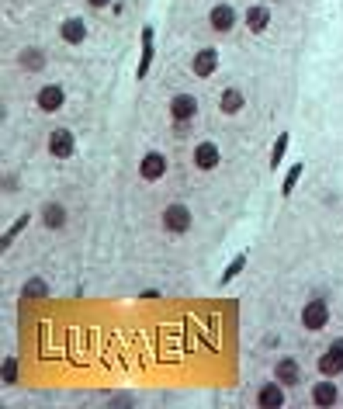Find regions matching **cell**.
Wrapping results in <instances>:
<instances>
[{
	"instance_id": "cell-1",
	"label": "cell",
	"mask_w": 343,
	"mask_h": 409,
	"mask_svg": "<svg viewBox=\"0 0 343 409\" xmlns=\"http://www.w3.org/2000/svg\"><path fill=\"white\" fill-rule=\"evenodd\" d=\"M160 226L170 233V236H184L187 229H191V208L184 202H173L163 208V215H160Z\"/></svg>"
},
{
	"instance_id": "cell-2",
	"label": "cell",
	"mask_w": 343,
	"mask_h": 409,
	"mask_svg": "<svg viewBox=\"0 0 343 409\" xmlns=\"http://www.w3.org/2000/svg\"><path fill=\"white\" fill-rule=\"evenodd\" d=\"M49 157H56V160H73V153H77V135H73V128H66V125H59V128H52V135H49Z\"/></svg>"
},
{
	"instance_id": "cell-3",
	"label": "cell",
	"mask_w": 343,
	"mask_h": 409,
	"mask_svg": "<svg viewBox=\"0 0 343 409\" xmlns=\"http://www.w3.org/2000/svg\"><path fill=\"white\" fill-rule=\"evenodd\" d=\"M326 323H330V305H326L323 298L305 302V309H301V326L308 329V333H319Z\"/></svg>"
},
{
	"instance_id": "cell-4",
	"label": "cell",
	"mask_w": 343,
	"mask_h": 409,
	"mask_svg": "<svg viewBox=\"0 0 343 409\" xmlns=\"http://www.w3.org/2000/svg\"><path fill=\"white\" fill-rule=\"evenodd\" d=\"M163 173H167V157H163V153L149 149V153L139 160V177H142L146 184H156V181H163Z\"/></svg>"
},
{
	"instance_id": "cell-5",
	"label": "cell",
	"mask_w": 343,
	"mask_h": 409,
	"mask_svg": "<svg viewBox=\"0 0 343 409\" xmlns=\"http://www.w3.org/2000/svg\"><path fill=\"white\" fill-rule=\"evenodd\" d=\"M236 7L232 4H215L212 11H208V25H212V32H218V35H229L232 28H236Z\"/></svg>"
},
{
	"instance_id": "cell-6",
	"label": "cell",
	"mask_w": 343,
	"mask_h": 409,
	"mask_svg": "<svg viewBox=\"0 0 343 409\" xmlns=\"http://www.w3.org/2000/svg\"><path fill=\"white\" fill-rule=\"evenodd\" d=\"M218 164H222V149H218V142L205 139V142L194 146V166H198L201 173H212Z\"/></svg>"
},
{
	"instance_id": "cell-7",
	"label": "cell",
	"mask_w": 343,
	"mask_h": 409,
	"mask_svg": "<svg viewBox=\"0 0 343 409\" xmlns=\"http://www.w3.org/2000/svg\"><path fill=\"white\" fill-rule=\"evenodd\" d=\"M198 115V97L194 94H173L170 97V118L173 122H191Z\"/></svg>"
},
{
	"instance_id": "cell-8",
	"label": "cell",
	"mask_w": 343,
	"mask_h": 409,
	"mask_svg": "<svg viewBox=\"0 0 343 409\" xmlns=\"http://www.w3.org/2000/svg\"><path fill=\"white\" fill-rule=\"evenodd\" d=\"M215 70H218V52H215V49H198L194 59H191V73H194L198 80H208Z\"/></svg>"
},
{
	"instance_id": "cell-9",
	"label": "cell",
	"mask_w": 343,
	"mask_h": 409,
	"mask_svg": "<svg viewBox=\"0 0 343 409\" xmlns=\"http://www.w3.org/2000/svg\"><path fill=\"white\" fill-rule=\"evenodd\" d=\"M35 104H39L42 111H49V115H52V111H59V108L66 104V90H63L59 83H45L42 90L35 94Z\"/></svg>"
},
{
	"instance_id": "cell-10",
	"label": "cell",
	"mask_w": 343,
	"mask_h": 409,
	"mask_svg": "<svg viewBox=\"0 0 343 409\" xmlns=\"http://www.w3.org/2000/svg\"><path fill=\"white\" fill-rule=\"evenodd\" d=\"M153 25H146L142 28V56H139V70H135V77L139 80H146L149 77V70H153V56H156V42H153Z\"/></svg>"
},
{
	"instance_id": "cell-11",
	"label": "cell",
	"mask_w": 343,
	"mask_h": 409,
	"mask_svg": "<svg viewBox=\"0 0 343 409\" xmlns=\"http://www.w3.org/2000/svg\"><path fill=\"white\" fill-rule=\"evenodd\" d=\"M66 222H70V212H66L63 202H45L42 204V226L45 229L59 233V229H66Z\"/></svg>"
},
{
	"instance_id": "cell-12",
	"label": "cell",
	"mask_w": 343,
	"mask_h": 409,
	"mask_svg": "<svg viewBox=\"0 0 343 409\" xmlns=\"http://www.w3.org/2000/svg\"><path fill=\"white\" fill-rule=\"evenodd\" d=\"M247 108V94L239 90V87H225L222 94H218V111L222 115H239Z\"/></svg>"
},
{
	"instance_id": "cell-13",
	"label": "cell",
	"mask_w": 343,
	"mask_h": 409,
	"mask_svg": "<svg viewBox=\"0 0 343 409\" xmlns=\"http://www.w3.org/2000/svg\"><path fill=\"white\" fill-rule=\"evenodd\" d=\"M267 25H270V7H267V4H250V7H247V28H250L254 35H263Z\"/></svg>"
},
{
	"instance_id": "cell-14",
	"label": "cell",
	"mask_w": 343,
	"mask_h": 409,
	"mask_svg": "<svg viewBox=\"0 0 343 409\" xmlns=\"http://www.w3.org/2000/svg\"><path fill=\"white\" fill-rule=\"evenodd\" d=\"M59 39L66 42V45H84V39H87L84 18H66V21L59 25Z\"/></svg>"
},
{
	"instance_id": "cell-15",
	"label": "cell",
	"mask_w": 343,
	"mask_h": 409,
	"mask_svg": "<svg viewBox=\"0 0 343 409\" xmlns=\"http://www.w3.org/2000/svg\"><path fill=\"white\" fill-rule=\"evenodd\" d=\"M274 378L285 385V389H292V385H299V378H301V368H299V361L295 358H281L277 365H274Z\"/></svg>"
},
{
	"instance_id": "cell-16",
	"label": "cell",
	"mask_w": 343,
	"mask_h": 409,
	"mask_svg": "<svg viewBox=\"0 0 343 409\" xmlns=\"http://www.w3.org/2000/svg\"><path fill=\"white\" fill-rule=\"evenodd\" d=\"M257 406H263V409H277V406H285V385H281V381L260 385V392H257Z\"/></svg>"
},
{
	"instance_id": "cell-17",
	"label": "cell",
	"mask_w": 343,
	"mask_h": 409,
	"mask_svg": "<svg viewBox=\"0 0 343 409\" xmlns=\"http://www.w3.org/2000/svg\"><path fill=\"white\" fill-rule=\"evenodd\" d=\"M18 63H21V70H28V73H39L45 66V49L39 45H28V49H21L18 52Z\"/></svg>"
},
{
	"instance_id": "cell-18",
	"label": "cell",
	"mask_w": 343,
	"mask_h": 409,
	"mask_svg": "<svg viewBox=\"0 0 343 409\" xmlns=\"http://www.w3.org/2000/svg\"><path fill=\"white\" fill-rule=\"evenodd\" d=\"M316 368H319V374H323V378H337V374L343 371V358L337 354V350H333V347H330L326 354H319Z\"/></svg>"
},
{
	"instance_id": "cell-19",
	"label": "cell",
	"mask_w": 343,
	"mask_h": 409,
	"mask_svg": "<svg viewBox=\"0 0 343 409\" xmlns=\"http://www.w3.org/2000/svg\"><path fill=\"white\" fill-rule=\"evenodd\" d=\"M337 396H340V392H337L333 381H319V385L312 389V403H316V406H333Z\"/></svg>"
},
{
	"instance_id": "cell-20",
	"label": "cell",
	"mask_w": 343,
	"mask_h": 409,
	"mask_svg": "<svg viewBox=\"0 0 343 409\" xmlns=\"http://www.w3.org/2000/svg\"><path fill=\"white\" fill-rule=\"evenodd\" d=\"M288 142H292V135H288V132H281V135L274 139V149H270V170H277V166H281L285 153H288Z\"/></svg>"
},
{
	"instance_id": "cell-21",
	"label": "cell",
	"mask_w": 343,
	"mask_h": 409,
	"mask_svg": "<svg viewBox=\"0 0 343 409\" xmlns=\"http://www.w3.org/2000/svg\"><path fill=\"white\" fill-rule=\"evenodd\" d=\"M45 295H49V285L42 278H28L25 288H21V298H45Z\"/></svg>"
},
{
	"instance_id": "cell-22",
	"label": "cell",
	"mask_w": 343,
	"mask_h": 409,
	"mask_svg": "<svg viewBox=\"0 0 343 409\" xmlns=\"http://www.w3.org/2000/svg\"><path fill=\"white\" fill-rule=\"evenodd\" d=\"M28 222H32V215L25 212V215H21V219H18V222H14V226L7 229V233H4V250L14 243V236H21V233H25V226H28Z\"/></svg>"
},
{
	"instance_id": "cell-23",
	"label": "cell",
	"mask_w": 343,
	"mask_h": 409,
	"mask_svg": "<svg viewBox=\"0 0 343 409\" xmlns=\"http://www.w3.org/2000/svg\"><path fill=\"white\" fill-rule=\"evenodd\" d=\"M243 267H247V253H239V257H232V264H229V267L222 271V285H229V281H232V278H236V274H239Z\"/></svg>"
},
{
	"instance_id": "cell-24",
	"label": "cell",
	"mask_w": 343,
	"mask_h": 409,
	"mask_svg": "<svg viewBox=\"0 0 343 409\" xmlns=\"http://www.w3.org/2000/svg\"><path fill=\"white\" fill-rule=\"evenodd\" d=\"M18 374H21L18 358H4V385H14V381H18Z\"/></svg>"
},
{
	"instance_id": "cell-25",
	"label": "cell",
	"mask_w": 343,
	"mask_h": 409,
	"mask_svg": "<svg viewBox=\"0 0 343 409\" xmlns=\"http://www.w3.org/2000/svg\"><path fill=\"white\" fill-rule=\"evenodd\" d=\"M299 177H301V164H295L292 170H288V177H285V184H281V195L285 198H292V191H295V184H299Z\"/></svg>"
},
{
	"instance_id": "cell-26",
	"label": "cell",
	"mask_w": 343,
	"mask_h": 409,
	"mask_svg": "<svg viewBox=\"0 0 343 409\" xmlns=\"http://www.w3.org/2000/svg\"><path fill=\"white\" fill-rule=\"evenodd\" d=\"M115 0H87V7H94V11H101V7H111Z\"/></svg>"
},
{
	"instance_id": "cell-27",
	"label": "cell",
	"mask_w": 343,
	"mask_h": 409,
	"mask_svg": "<svg viewBox=\"0 0 343 409\" xmlns=\"http://www.w3.org/2000/svg\"><path fill=\"white\" fill-rule=\"evenodd\" d=\"M330 347H333V350H337V354H340V358H343V336H337V340H333Z\"/></svg>"
}]
</instances>
